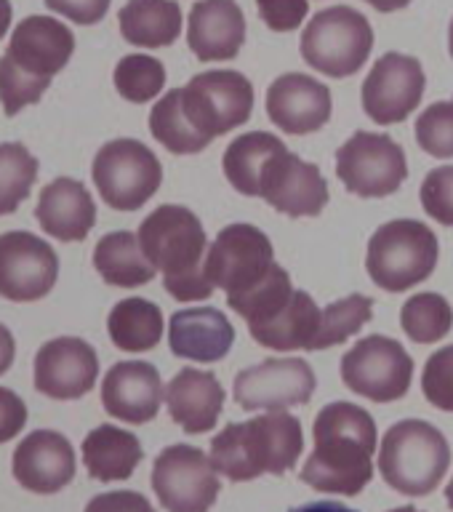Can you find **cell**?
Wrapping results in <instances>:
<instances>
[{"label":"cell","instance_id":"obj_1","mask_svg":"<svg viewBox=\"0 0 453 512\" xmlns=\"http://www.w3.org/2000/svg\"><path fill=\"white\" fill-rule=\"evenodd\" d=\"M315 451L299 472V480L326 494L358 496L374 478L376 422L355 403H328L315 416Z\"/></svg>","mask_w":453,"mask_h":512},{"label":"cell","instance_id":"obj_2","mask_svg":"<svg viewBox=\"0 0 453 512\" xmlns=\"http://www.w3.org/2000/svg\"><path fill=\"white\" fill-rule=\"evenodd\" d=\"M72 51L75 35L51 16L35 14L16 24L6 54L0 56V104L8 118L43 99Z\"/></svg>","mask_w":453,"mask_h":512},{"label":"cell","instance_id":"obj_3","mask_svg":"<svg viewBox=\"0 0 453 512\" xmlns=\"http://www.w3.org/2000/svg\"><path fill=\"white\" fill-rule=\"evenodd\" d=\"M139 243L155 270L163 272V286L179 302L208 299L214 283L208 280V238L203 222L190 208L158 206L139 224Z\"/></svg>","mask_w":453,"mask_h":512},{"label":"cell","instance_id":"obj_4","mask_svg":"<svg viewBox=\"0 0 453 512\" xmlns=\"http://www.w3.org/2000/svg\"><path fill=\"white\" fill-rule=\"evenodd\" d=\"M304 448L302 422L288 411H267L248 422L227 424L211 440V462L232 483L294 470Z\"/></svg>","mask_w":453,"mask_h":512},{"label":"cell","instance_id":"obj_5","mask_svg":"<svg viewBox=\"0 0 453 512\" xmlns=\"http://www.w3.org/2000/svg\"><path fill=\"white\" fill-rule=\"evenodd\" d=\"M451 467L446 435L424 419L392 424L379 448V472L387 486L406 496H427Z\"/></svg>","mask_w":453,"mask_h":512},{"label":"cell","instance_id":"obj_6","mask_svg":"<svg viewBox=\"0 0 453 512\" xmlns=\"http://www.w3.org/2000/svg\"><path fill=\"white\" fill-rule=\"evenodd\" d=\"M440 246L435 232L416 219H392L368 240L366 267L376 286L403 294L419 286L438 267Z\"/></svg>","mask_w":453,"mask_h":512},{"label":"cell","instance_id":"obj_7","mask_svg":"<svg viewBox=\"0 0 453 512\" xmlns=\"http://www.w3.org/2000/svg\"><path fill=\"white\" fill-rule=\"evenodd\" d=\"M374 48V30L350 6L323 8L302 32V56L312 70L328 78H350L363 70Z\"/></svg>","mask_w":453,"mask_h":512},{"label":"cell","instance_id":"obj_8","mask_svg":"<svg viewBox=\"0 0 453 512\" xmlns=\"http://www.w3.org/2000/svg\"><path fill=\"white\" fill-rule=\"evenodd\" d=\"M91 176L107 206L115 211H139L160 190L163 166L139 139H112L96 152Z\"/></svg>","mask_w":453,"mask_h":512},{"label":"cell","instance_id":"obj_9","mask_svg":"<svg viewBox=\"0 0 453 512\" xmlns=\"http://www.w3.org/2000/svg\"><path fill=\"white\" fill-rule=\"evenodd\" d=\"M275 264L278 262L270 238L246 222L224 227L206 254L208 280L214 288H222L227 302L243 299L262 286Z\"/></svg>","mask_w":453,"mask_h":512},{"label":"cell","instance_id":"obj_10","mask_svg":"<svg viewBox=\"0 0 453 512\" xmlns=\"http://www.w3.org/2000/svg\"><path fill=\"white\" fill-rule=\"evenodd\" d=\"M179 94L190 123L208 142L248 123L254 112V86L243 72L235 70L200 72L179 88Z\"/></svg>","mask_w":453,"mask_h":512},{"label":"cell","instance_id":"obj_11","mask_svg":"<svg viewBox=\"0 0 453 512\" xmlns=\"http://www.w3.org/2000/svg\"><path fill=\"white\" fill-rule=\"evenodd\" d=\"M336 176L360 198H387L406 182V152L395 139L358 131L336 150Z\"/></svg>","mask_w":453,"mask_h":512},{"label":"cell","instance_id":"obj_12","mask_svg":"<svg viewBox=\"0 0 453 512\" xmlns=\"http://www.w3.org/2000/svg\"><path fill=\"white\" fill-rule=\"evenodd\" d=\"M414 360L406 347L390 336L360 339L342 358V382L374 403H392L411 390Z\"/></svg>","mask_w":453,"mask_h":512},{"label":"cell","instance_id":"obj_13","mask_svg":"<svg viewBox=\"0 0 453 512\" xmlns=\"http://www.w3.org/2000/svg\"><path fill=\"white\" fill-rule=\"evenodd\" d=\"M152 491L168 512H208L222 491L214 462L200 448H163L152 464Z\"/></svg>","mask_w":453,"mask_h":512},{"label":"cell","instance_id":"obj_14","mask_svg":"<svg viewBox=\"0 0 453 512\" xmlns=\"http://www.w3.org/2000/svg\"><path fill=\"white\" fill-rule=\"evenodd\" d=\"M315 395V371L302 358H270L235 376V400L243 411H286Z\"/></svg>","mask_w":453,"mask_h":512},{"label":"cell","instance_id":"obj_15","mask_svg":"<svg viewBox=\"0 0 453 512\" xmlns=\"http://www.w3.org/2000/svg\"><path fill=\"white\" fill-rule=\"evenodd\" d=\"M424 96V70L422 62L408 54L379 56V62L371 67L360 99L363 110L376 126H395L411 115L422 104Z\"/></svg>","mask_w":453,"mask_h":512},{"label":"cell","instance_id":"obj_16","mask_svg":"<svg viewBox=\"0 0 453 512\" xmlns=\"http://www.w3.org/2000/svg\"><path fill=\"white\" fill-rule=\"evenodd\" d=\"M59 278V256L46 240L27 230L0 235V296L11 302H38Z\"/></svg>","mask_w":453,"mask_h":512},{"label":"cell","instance_id":"obj_17","mask_svg":"<svg viewBox=\"0 0 453 512\" xmlns=\"http://www.w3.org/2000/svg\"><path fill=\"white\" fill-rule=\"evenodd\" d=\"M96 350L78 336L51 339L35 355V390L54 400H78L94 390Z\"/></svg>","mask_w":453,"mask_h":512},{"label":"cell","instance_id":"obj_18","mask_svg":"<svg viewBox=\"0 0 453 512\" xmlns=\"http://www.w3.org/2000/svg\"><path fill=\"white\" fill-rule=\"evenodd\" d=\"M259 198L286 216H318L328 203V184L315 163L286 147L264 168Z\"/></svg>","mask_w":453,"mask_h":512},{"label":"cell","instance_id":"obj_19","mask_svg":"<svg viewBox=\"0 0 453 512\" xmlns=\"http://www.w3.org/2000/svg\"><path fill=\"white\" fill-rule=\"evenodd\" d=\"M331 91L320 80L286 72L267 88V115L280 131L302 136L318 131L331 120Z\"/></svg>","mask_w":453,"mask_h":512},{"label":"cell","instance_id":"obj_20","mask_svg":"<svg viewBox=\"0 0 453 512\" xmlns=\"http://www.w3.org/2000/svg\"><path fill=\"white\" fill-rule=\"evenodd\" d=\"M11 470L32 494H56L75 478V451L62 432L35 430L14 448Z\"/></svg>","mask_w":453,"mask_h":512},{"label":"cell","instance_id":"obj_21","mask_svg":"<svg viewBox=\"0 0 453 512\" xmlns=\"http://www.w3.org/2000/svg\"><path fill=\"white\" fill-rule=\"evenodd\" d=\"M163 379L152 363L144 360H120L104 374L102 406L120 422H152L163 403Z\"/></svg>","mask_w":453,"mask_h":512},{"label":"cell","instance_id":"obj_22","mask_svg":"<svg viewBox=\"0 0 453 512\" xmlns=\"http://www.w3.org/2000/svg\"><path fill=\"white\" fill-rule=\"evenodd\" d=\"M246 40V16L235 0H198L187 22V43L200 62H230Z\"/></svg>","mask_w":453,"mask_h":512},{"label":"cell","instance_id":"obj_23","mask_svg":"<svg viewBox=\"0 0 453 512\" xmlns=\"http://www.w3.org/2000/svg\"><path fill=\"white\" fill-rule=\"evenodd\" d=\"M232 342H235V328L216 307L179 310L168 323V347L176 358L216 363L227 358Z\"/></svg>","mask_w":453,"mask_h":512},{"label":"cell","instance_id":"obj_24","mask_svg":"<svg viewBox=\"0 0 453 512\" xmlns=\"http://www.w3.org/2000/svg\"><path fill=\"white\" fill-rule=\"evenodd\" d=\"M35 216L46 235L62 243H75L86 240L96 224V206L86 184L70 176H59L43 187Z\"/></svg>","mask_w":453,"mask_h":512},{"label":"cell","instance_id":"obj_25","mask_svg":"<svg viewBox=\"0 0 453 512\" xmlns=\"http://www.w3.org/2000/svg\"><path fill=\"white\" fill-rule=\"evenodd\" d=\"M168 414L187 435H203L222 416L224 390L211 371L182 368L166 387Z\"/></svg>","mask_w":453,"mask_h":512},{"label":"cell","instance_id":"obj_26","mask_svg":"<svg viewBox=\"0 0 453 512\" xmlns=\"http://www.w3.org/2000/svg\"><path fill=\"white\" fill-rule=\"evenodd\" d=\"M320 315H323V310L307 291H294V296L288 299L283 310H278L262 323H251L248 331L267 350H310L315 336H318Z\"/></svg>","mask_w":453,"mask_h":512},{"label":"cell","instance_id":"obj_27","mask_svg":"<svg viewBox=\"0 0 453 512\" xmlns=\"http://www.w3.org/2000/svg\"><path fill=\"white\" fill-rule=\"evenodd\" d=\"M83 464L88 475L102 483L128 480L144 459V448L134 432L120 430L115 424H99L83 438Z\"/></svg>","mask_w":453,"mask_h":512},{"label":"cell","instance_id":"obj_28","mask_svg":"<svg viewBox=\"0 0 453 512\" xmlns=\"http://www.w3.org/2000/svg\"><path fill=\"white\" fill-rule=\"evenodd\" d=\"M118 22L131 46L163 48L182 35V6L176 0H128Z\"/></svg>","mask_w":453,"mask_h":512},{"label":"cell","instance_id":"obj_29","mask_svg":"<svg viewBox=\"0 0 453 512\" xmlns=\"http://www.w3.org/2000/svg\"><path fill=\"white\" fill-rule=\"evenodd\" d=\"M94 270L102 275L104 283L118 288L147 286L158 272L142 251L139 235L128 230L110 232L96 243Z\"/></svg>","mask_w":453,"mask_h":512},{"label":"cell","instance_id":"obj_30","mask_svg":"<svg viewBox=\"0 0 453 512\" xmlns=\"http://www.w3.org/2000/svg\"><path fill=\"white\" fill-rule=\"evenodd\" d=\"M286 150V144L270 131H248L232 139V144L224 150V174L227 182L246 198H259L264 168L278 152Z\"/></svg>","mask_w":453,"mask_h":512},{"label":"cell","instance_id":"obj_31","mask_svg":"<svg viewBox=\"0 0 453 512\" xmlns=\"http://www.w3.org/2000/svg\"><path fill=\"white\" fill-rule=\"evenodd\" d=\"M112 344L123 352L155 350L163 339V312L155 302L131 296L120 299L107 318Z\"/></svg>","mask_w":453,"mask_h":512},{"label":"cell","instance_id":"obj_32","mask_svg":"<svg viewBox=\"0 0 453 512\" xmlns=\"http://www.w3.org/2000/svg\"><path fill=\"white\" fill-rule=\"evenodd\" d=\"M150 131L168 152L174 155H195L208 147L206 136L198 134V128L192 126L187 112L182 107V94L179 88L168 91L150 112Z\"/></svg>","mask_w":453,"mask_h":512},{"label":"cell","instance_id":"obj_33","mask_svg":"<svg viewBox=\"0 0 453 512\" xmlns=\"http://www.w3.org/2000/svg\"><path fill=\"white\" fill-rule=\"evenodd\" d=\"M400 326L408 334V339L416 344H432L446 339L453 328V310L446 296L424 294L411 296L403 310H400Z\"/></svg>","mask_w":453,"mask_h":512},{"label":"cell","instance_id":"obj_34","mask_svg":"<svg viewBox=\"0 0 453 512\" xmlns=\"http://www.w3.org/2000/svg\"><path fill=\"white\" fill-rule=\"evenodd\" d=\"M38 179V158L22 142L0 144V216L14 214L30 198Z\"/></svg>","mask_w":453,"mask_h":512},{"label":"cell","instance_id":"obj_35","mask_svg":"<svg viewBox=\"0 0 453 512\" xmlns=\"http://www.w3.org/2000/svg\"><path fill=\"white\" fill-rule=\"evenodd\" d=\"M371 318H374V299H368V296L352 294L347 299L331 302L320 315L318 336H315L310 352L336 347L344 339L358 334Z\"/></svg>","mask_w":453,"mask_h":512},{"label":"cell","instance_id":"obj_36","mask_svg":"<svg viewBox=\"0 0 453 512\" xmlns=\"http://www.w3.org/2000/svg\"><path fill=\"white\" fill-rule=\"evenodd\" d=\"M115 88L126 102L144 104L152 102L166 86V67L155 56L128 54L123 56L112 72Z\"/></svg>","mask_w":453,"mask_h":512},{"label":"cell","instance_id":"obj_37","mask_svg":"<svg viewBox=\"0 0 453 512\" xmlns=\"http://www.w3.org/2000/svg\"><path fill=\"white\" fill-rule=\"evenodd\" d=\"M296 288L291 286V278H288V272L275 264L272 272L264 278V283L259 288H254L251 294H246L243 299H235L230 304V310H235L240 318H246V323H262V320L272 318L275 312L283 310L288 304V299L294 296Z\"/></svg>","mask_w":453,"mask_h":512},{"label":"cell","instance_id":"obj_38","mask_svg":"<svg viewBox=\"0 0 453 512\" xmlns=\"http://www.w3.org/2000/svg\"><path fill=\"white\" fill-rule=\"evenodd\" d=\"M416 142L432 158H453V102H435L419 115Z\"/></svg>","mask_w":453,"mask_h":512},{"label":"cell","instance_id":"obj_39","mask_svg":"<svg viewBox=\"0 0 453 512\" xmlns=\"http://www.w3.org/2000/svg\"><path fill=\"white\" fill-rule=\"evenodd\" d=\"M424 398L440 411H453V344L438 350L427 360L422 374Z\"/></svg>","mask_w":453,"mask_h":512},{"label":"cell","instance_id":"obj_40","mask_svg":"<svg viewBox=\"0 0 453 512\" xmlns=\"http://www.w3.org/2000/svg\"><path fill=\"white\" fill-rule=\"evenodd\" d=\"M422 206L435 222L453 227V166L432 168L424 176Z\"/></svg>","mask_w":453,"mask_h":512},{"label":"cell","instance_id":"obj_41","mask_svg":"<svg viewBox=\"0 0 453 512\" xmlns=\"http://www.w3.org/2000/svg\"><path fill=\"white\" fill-rule=\"evenodd\" d=\"M256 8L272 32H294L310 14V0H256Z\"/></svg>","mask_w":453,"mask_h":512},{"label":"cell","instance_id":"obj_42","mask_svg":"<svg viewBox=\"0 0 453 512\" xmlns=\"http://www.w3.org/2000/svg\"><path fill=\"white\" fill-rule=\"evenodd\" d=\"M46 6L56 14L67 16L70 22L96 24L110 11V0H46Z\"/></svg>","mask_w":453,"mask_h":512},{"label":"cell","instance_id":"obj_43","mask_svg":"<svg viewBox=\"0 0 453 512\" xmlns=\"http://www.w3.org/2000/svg\"><path fill=\"white\" fill-rule=\"evenodd\" d=\"M27 424V406L24 400L8 387H0V443L16 438Z\"/></svg>","mask_w":453,"mask_h":512},{"label":"cell","instance_id":"obj_44","mask_svg":"<svg viewBox=\"0 0 453 512\" xmlns=\"http://www.w3.org/2000/svg\"><path fill=\"white\" fill-rule=\"evenodd\" d=\"M83 512H155L147 496L136 494V491H107V494L94 496L86 504Z\"/></svg>","mask_w":453,"mask_h":512},{"label":"cell","instance_id":"obj_45","mask_svg":"<svg viewBox=\"0 0 453 512\" xmlns=\"http://www.w3.org/2000/svg\"><path fill=\"white\" fill-rule=\"evenodd\" d=\"M14 355H16V342H14V334L8 331L3 323H0V376L6 374L11 363H14Z\"/></svg>","mask_w":453,"mask_h":512},{"label":"cell","instance_id":"obj_46","mask_svg":"<svg viewBox=\"0 0 453 512\" xmlns=\"http://www.w3.org/2000/svg\"><path fill=\"white\" fill-rule=\"evenodd\" d=\"M288 512H358V510L344 507L342 502H310V504H302V507H294V510H288Z\"/></svg>","mask_w":453,"mask_h":512},{"label":"cell","instance_id":"obj_47","mask_svg":"<svg viewBox=\"0 0 453 512\" xmlns=\"http://www.w3.org/2000/svg\"><path fill=\"white\" fill-rule=\"evenodd\" d=\"M376 11H384V14H392V11H400V8H406L411 0H366Z\"/></svg>","mask_w":453,"mask_h":512},{"label":"cell","instance_id":"obj_48","mask_svg":"<svg viewBox=\"0 0 453 512\" xmlns=\"http://www.w3.org/2000/svg\"><path fill=\"white\" fill-rule=\"evenodd\" d=\"M11 0H0V40L6 38L8 27H11Z\"/></svg>","mask_w":453,"mask_h":512},{"label":"cell","instance_id":"obj_49","mask_svg":"<svg viewBox=\"0 0 453 512\" xmlns=\"http://www.w3.org/2000/svg\"><path fill=\"white\" fill-rule=\"evenodd\" d=\"M446 502H448V507H451V512H453V478H451V483H448V488H446Z\"/></svg>","mask_w":453,"mask_h":512},{"label":"cell","instance_id":"obj_50","mask_svg":"<svg viewBox=\"0 0 453 512\" xmlns=\"http://www.w3.org/2000/svg\"><path fill=\"white\" fill-rule=\"evenodd\" d=\"M448 48H451V56H453V19H451V27H448Z\"/></svg>","mask_w":453,"mask_h":512},{"label":"cell","instance_id":"obj_51","mask_svg":"<svg viewBox=\"0 0 453 512\" xmlns=\"http://www.w3.org/2000/svg\"><path fill=\"white\" fill-rule=\"evenodd\" d=\"M390 512H422V510H416V507H395V510Z\"/></svg>","mask_w":453,"mask_h":512}]
</instances>
